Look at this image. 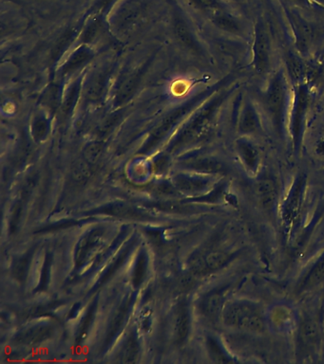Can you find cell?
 <instances>
[{"label": "cell", "mask_w": 324, "mask_h": 364, "mask_svg": "<svg viewBox=\"0 0 324 364\" xmlns=\"http://www.w3.org/2000/svg\"><path fill=\"white\" fill-rule=\"evenodd\" d=\"M108 77V70H98L93 74L85 88V97L87 100L90 102H96L101 99L106 88Z\"/></svg>", "instance_id": "obj_25"}, {"label": "cell", "mask_w": 324, "mask_h": 364, "mask_svg": "<svg viewBox=\"0 0 324 364\" xmlns=\"http://www.w3.org/2000/svg\"><path fill=\"white\" fill-rule=\"evenodd\" d=\"M207 350H209L210 357L217 361V363H231L233 361L231 358L226 354L221 344L216 341L215 338H207Z\"/></svg>", "instance_id": "obj_31"}, {"label": "cell", "mask_w": 324, "mask_h": 364, "mask_svg": "<svg viewBox=\"0 0 324 364\" xmlns=\"http://www.w3.org/2000/svg\"><path fill=\"white\" fill-rule=\"evenodd\" d=\"M286 14L294 34L296 48L301 54L309 53L317 38V30L311 22L300 16L297 11L287 10Z\"/></svg>", "instance_id": "obj_8"}, {"label": "cell", "mask_w": 324, "mask_h": 364, "mask_svg": "<svg viewBox=\"0 0 324 364\" xmlns=\"http://www.w3.org/2000/svg\"><path fill=\"white\" fill-rule=\"evenodd\" d=\"M104 144L103 142L95 141L87 144L83 151V159L90 165H95L98 164L99 159H101L102 154H103Z\"/></svg>", "instance_id": "obj_30"}, {"label": "cell", "mask_w": 324, "mask_h": 364, "mask_svg": "<svg viewBox=\"0 0 324 364\" xmlns=\"http://www.w3.org/2000/svg\"><path fill=\"white\" fill-rule=\"evenodd\" d=\"M193 275L194 274L190 272L189 274H184L179 279V287H180L182 291H187V290H190L194 287L195 278Z\"/></svg>", "instance_id": "obj_37"}, {"label": "cell", "mask_w": 324, "mask_h": 364, "mask_svg": "<svg viewBox=\"0 0 324 364\" xmlns=\"http://www.w3.org/2000/svg\"><path fill=\"white\" fill-rule=\"evenodd\" d=\"M235 102L234 125L240 136L258 135L263 129L261 116L254 101L249 96L239 94Z\"/></svg>", "instance_id": "obj_5"}, {"label": "cell", "mask_w": 324, "mask_h": 364, "mask_svg": "<svg viewBox=\"0 0 324 364\" xmlns=\"http://www.w3.org/2000/svg\"><path fill=\"white\" fill-rule=\"evenodd\" d=\"M324 282V252L304 274L297 286L298 294L311 291Z\"/></svg>", "instance_id": "obj_20"}, {"label": "cell", "mask_w": 324, "mask_h": 364, "mask_svg": "<svg viewBox=\"0 0 324 364\" xmlns=\"http://www.w3.org/2000/svg\"><path fill=\"white\" fill-rule=\"evenodd\" d=\"M147 68V64L141 65V67L130 71L123 77L115 92V104L116 105H123L132 98L133 94L137 90L138 85L140 84L142 77L144 76Z\"/></svg>", "instance_id": "obj_18"}, {"label": "cell", "mask_w": 324, "mask_h": 364, "mask_svg": "<svg viewBox=\"0 0 324 364\" xmlns=\"http://www.w3.org/2000/svg\"><path fill=\"white\" fill-rule=\"evenodd\" d=\"M104 230L95 229L88 232L80 239L75 249V264L78 267L89 261L93 255L98 252L99 247L103 244Z\"/></svg>", "instance_id": "obj_17"}, {"label": "cell", "mask_w": 324, "mask_h": 364, "mask_svg": "<svg viewBox=\"0 0 324 364\" xmlns=\"http://www.w3.org/2000/svg\"><path fill=\"white\" fill-rule=\"evenodd\" d=\"M196 9L210 16L217 11L227 10L226 3L223 0H189Z\"/></svg>", "instance_id": "obj_29"}, {"label": "cell", "mask_w": 324, "mask_h": 364, "mask_svg": "<svg viewBox=\"0 0 324 364\" xmlns=\"http://www.w3.org/2000/svg\"><path fill=\"white\" fill-rule=\"evenodd\" d=\"M235 257V253L224 250H211L204 253V263H206L209 273L218 272L229 266Z\"/></svg>", "instance_id": "obj_24"}, {"label": "cell", "mask_w": 324, "mask_h": 364, "mask_svg": "<svg viewBox=\"0 0 324 364\" xmlns=\"http://www.w3.org/2000/svg\"><path fill=\"white\" fill-rule=\"evenodd\" d=\"M56 327L50 323H41L30 326L19 332L13 338V343L18 346H36L43 343L53 337Z\"/></svg>", "instance_id": "obj_15"}, {"label": "cell", "mask_w": 324, "mask_h": 364, "mask_svg": "<svg viewBox=\"0 0 324 364\" xmlns=\"http://www.w3.org/2000/svg\"><path fill=\"white\" fill-rule=\"evenodd\" d=\"M209 17L212 24L219 30L241 38L246 36L244 23L239 17L229 13V10L214 11Z\"/></svg>", "instance_id": "obj_19"}, {"label": "cell", "mask_w": 324, "mask_h": 364, "mask_svg": "<svg viewBox=\"0 0 324 364\" xmlns=\"http://www.w3.org/2000/svg\"><path fill=\"white\" fill-rule=\"evenodd\" d=\"M314 152L315 155L324 158V127L318 133V138L314 142Z\"/></svg>", "instance_id": "obj_38"}, {"label": "cell", "mask_w": 324, "mask_h": 364, "mask_svg": "<svg viewBox=\"0 0 324 364\" xmlns=\"http://www.w3.org/2000/svg\"><path fill=\"white\" fill-rule=\"evenodd\" d=\"M146 258L140 256L137 264H136L135 272H133L132 282L136 287L139 286L143 282L145 274H146Z\"/></svg>", "instance_id": "obj_35"}, {"label": "cell", "mask_w": 324, "mask_h": 364, "mask_svg": "<svg viewBox=\"0 0 324 364\" xmlns=\"http://www.w3.org/2000/svg\"><path fill=\"white\" fill-rule=\"evenodd\" d=\"M318 2H320L321 5L324 6V0H317Z\"/></svg>", "instance_id": "obj_40"}, {"label": "cell", "mask_w": 324, "mask_h": 364, "mask_svg": "<svg viewBox=\"0 0 324 364\" xmlns=\"http://www.w3.org/2000/svg\"><path fill=\"white\" fill-rule=\"evenodd\" d=\"M119 363H135L140 358V346L135 335H130L125 341L119 354Z\"/></svg>", "instance_id": "obj_27"}, {"label": "cell", "mask_w": 324, "mask_h": 364, "mask_svg": "<svg viewBox=\"0 0 324 364\" xmlns=\"http://www.w3.org/2000/svg\"><path fill=\"white\" fill-rule=\"evenodd\" d=\"M190 330V314L186 301H181L175 310L174 336L176 343L183 344L189 337Z\"/></svg>", "instance_id": "obj_21"}, {"label": "cell", "mask_w": 324, "mask_h": 364, "mask_svg": "<svg viewBox=\"0 0 324 364\" xmlns=\"http://www.w3.org/2000/svg\"><path fill=\"white\" fill-rule=\"evenodd\" d=\"M271 36L263 19H258L254 27L252 44V70L258 74H266L271 68Z\"/></svg>", "instance_id": "obj_6"}, {"label": "cell", "mask_w": 324, "mask_h": 364, "mask_svg": "<svg viewBox=\"0 0 324 364\" xmlns=\"http://www.w3.org/2000/svg\"><path fill=\"white\" fill-rule=\"evenodd\" d=\"M268 328L280 334H289L298 326V317L293 307L287 304H275L266 311Z\"/></svg>", "instance_id": "obj_11"}, {"label": "cell", "mask_w": 324, "mask_h": 364, "mask_svg": "<svg viewBox=\"0 0 324 364\" xmlns=\"http://www.w3.org/2000/svg\"><path fill=\"white\" fill-rule=\"evenodd\" d=\"M235 150L241 166L249 176L257 178L260 173L261 156L257 145L250 136H240L235 141Z\"/></svg>", "instance_id": "obj_10"}, {"label": "cell", "mask_w": 324, "mask_h": 364, "mask_svg": "<svg viewBox=\"0 0 324 364\" xmlns=\"http://www.w3.org/2000/svg\"><path fill=\"white\" fill-rule=\"evenodd\" d=\"M289 1L301 8H310V5H311L310 4V0H289Z\"/></svg>", "instance_id": "obj_39"}, {"label": "cell", "mask_w": 324, "mask_h": 364, "mask_svg": "<svg viewBox=\"0 0 324 364\" xmlns=\"http://www.w3.org/2000/svg\"><path fill=\"white\" fill-rule=\"evenodd\" d=\"M93 53L92 48L87 45H82L69 56V59L64 63L61 68V77H67L75 73L76 70L83 67L85 64L93 59Z\"/></svg>", "instance_id": "obj_22"}, {"label": "cell", "mask_w": 324, "mask_h": 364, "mask_svg": "<svg viewBox=\"0 0 324 364\" xmlns=\"http://www.w3.org/2000/svg\"><path fill=\"white\" fill-rule=\"evenodd\" d=\"M173 184L179 193L187 195L200 196L211 192L217 185L216 176L199 175H177L173 178Z\"/></svg>", "instance_id": "obj_12"}, {"label": "cell", "mask_w": 324, "mask_h": 364, "mask_svg": "<svg viewBox=\"0 0 324 364\" xmlns=\"http://www.w3.org/2000/svg\"><path fill=\"white\" fill-rule=\"evenodd\" d=\"M181 165L186 169L199 175L210 176H224L229 172L226 162L207 154H197L184 159Z\"/></svg>", "instance_id": "obj_9"}, {"label": "cell", "mask_w": 324, "mask_h": 364, "mask_svg": "<svg viewBox=\"0 0 324 364\" xmlns=\"http://www.w3.org/2000/svg\"><path fill=\"white\" fill-rule=\"evenodd\" d=\"M81 90V80H76V81L73 82V84L70 85V87L68 88L67 92L65 93L63 98H62L61 107H59L62 118H68L69 114L72 113V111L75 109L76 102H78L79 96H80Z\"/></svg>", "instance_id": "obj_26"}, {"label": "cell", "mask_w": 324, "mask_h": 364, "mask_svg": "<svg viewBox=\"0 0 324 364\" xmlns=\"http://www.w3.org/2000/svg\"><path fill=\"white\" fill-rule=\"evenodd\" d=\"M306 188V176L304 173H298L283 202L281 218H283L284 229L286 230L288 235L294 229L295 225L300 218L304 198H305Z\"/></svg>", "instance_id": "obj_7"}, {"label": "cell", "mask_w": 324, "mask_h": 364, "mask_svg": "<svg viewBox=\"0 0 324 364\" xmlns=\"http://www.w3.org/2000/svg\"><path fill=\"white\" fill-rule=\"evenodd\" d=\"M254 195L258 203L263 209L272 210L278 201V187L275 179L270 176H260L255 178Z\"/></svg>", "instance_id": "obj_16"}, {"label": "cell", "mask_w": 324, "mask_h": 364, "mask_svg": "<svg viewBox=\"0 0 324 364\" xmlns=\"http://www.w3.org/2000/svg\"><path fill=\"white\" fill-rule=\"evenodd\" d=\"M233 82L234 77L232 75L223 87L215 91L193 112L189 121L183 125L176 138L170 144L169 153H175L176 151H181L184 148L201 144L209 138L214 129L221 108L227 99L231 96L232 91L235 90V87L232 88Z\"/></svg>", "instance_id": "obj_1"}, {"label": "cell", "mask_w": 324, "mask_h": 364, "mask_svg": "<svg viewBox=\"0 0 324 364\" xmlns=\"http://www.w3.org/2000/svg\"><path fill=\"white\" fill-rule=\"evenodd\" d=\"M231 289V284H226L213 289L204 296L200 303V310L207 320L215 321L221 318L224 306L229 301L227 298L229 290Z\"/></svg>", "instance_id": "obj_14"}, {"label": "cell", "mask_w": 324, "mask_h": 364, "mask_svg": "<svg viewBox=\"0 0 324 364\" xmlns=\"http://www.w3.org/2000/svg\"><path fill=\"white\" fill-rule=\"evenodd\" d=\"M221 320L229 328L249 334H263L268 329L266 311L260 304L247 299L227 301Z\"/></svg>", "instance_id": "obj_3"}, {"label": "cell", "mask_w": 324, "mask_h": 364, "mask_svg": "<svg viewBox=\"0 0 324 364\" xmlns=\"http://www.w3.org/2000/svg\"><path fill=\"white\" fill-rule=\"evenodd\" d=\"M92 165L88 164L85 159L75 162L73 166L72 175L73 179L78 182L86 181L88 178L92 175Z\"/></svg>", "instance_id": "obj_33"}, {"label": "cell", "mask_w": 324, "mask_h": 364, "mask_svg": "<svg viewBox=\"0 0 324 364\" xmlns=\"http://www.w3.org/2000/svg\"><path fill=\"white\" fill-rule=\"evenodd\" d=\"M30 256H24L18 259L13 266L14 277L19 282H23L26 277L28 269H29Z\"/></svg>", "instance_id": "obj_34"}, {"label": "cell", "mask_w": 324, "mask_h": 364, "mask_svg": "<svg viewBox=\"0 0 324 364\" xmlns=\"http://www.w3.org/2000/svg\"><path fill=\"white\" fill-rule=\"evenodd\" d=\"M293 101L290 107L287 133L291 139L293 150L300 152L303 141L307 115L311 95L308 82H300L293 85Z\"/></svg>", "instance_id": "obj_4"}, {"label": "cell", "mask_w": 324, "mask_h": 364, "mask_svg": "<svg viewBox=\"0 0 324 364\" xmlns=\"http://www.w3.org/2000/svg\"><path fill=\"white\" fill-rule=\"evenodd\" d=\"M95 306L90 307L83 320H82L80 326L78 327V336L76 341L78 343H83L86 340L88 334H89L90 326H92L93 318H95Z\"/></svg>", "instance_id": "obj_32"}, {"label": "cell", "mask_w": 324, "mask_h": 364, "mask_svg": "<svg viewBox=\"0 0 324 364\" xmlns=\"http://www.w3.org/2000/svg\"><path fill=\"white\" fill-rule=\"evenodd\" d=\"M115 1H117V0H98L93 6V13L98 14V16H103L110 7L115 5Z\"/></svg>", "instance_id": "obj_36"}, {"label": "cell", "mask_w": 324, "mask_h": 364, "mask_svg": "<svg viewBox=\"0 0 324 364\" xmlns=\"http://www.w3.org/2000/svg\"><path fill=\"white\" fill-rule=\"evenodd\" d=\"M130 304H132V298H127L124 303L116 310L107 329L106 338H105L104 341L105 347L112 343L113 338L120 332L122 327L126 323L127 315H129Z\"/></svg>", "instance_id": "obj_23"}, {"label": "cell", "mask_w": 324, "mask_h": 364, "mask_svg": "<svg viewBox=\"0 0 324 364\" xmlns=\"http://www.w3.org/2000/svg\"><path fill=\"white\" fill-rule=\"evenodd\" d=\"M51 124L47 116L43 114H39L33 119L31 124V135H32L33 141L41 142L47 138L49 134Z\"/></svg>", "instance_id": "obj_28"}, {"label": "cell", "mask_w": 324, "mask_h": 364, "mask_svg": "<svg viewBox=\"0 0 324 364\" xmlns=\"http://www.w3.org/2000/svg\"><path fill=\"white\" fill-rule=\"evenodd\" d=\"M172 17L173 31L179 43L195 55L204 56V48L202 47L192 26L182 11L175 9Z\"/></svg>", "instance_id": "obj_13"}, {"label": "cell", "mask_w": 324, "mask_h": 364, "mask_svg": "<svg viewBox=\"0 0 324 364\" xmlns=\"http://www.w3.org/2000/svg\"><path fill=\"white\" fill-rule=\"evenodd\" d=\"M289 82L286 70L275 71L270 77L266 90L261 94V110L270 129L280 139H284L288 127L290 110Z\"/></svg>", "instance_id": "obj_2"}]
</instances>
